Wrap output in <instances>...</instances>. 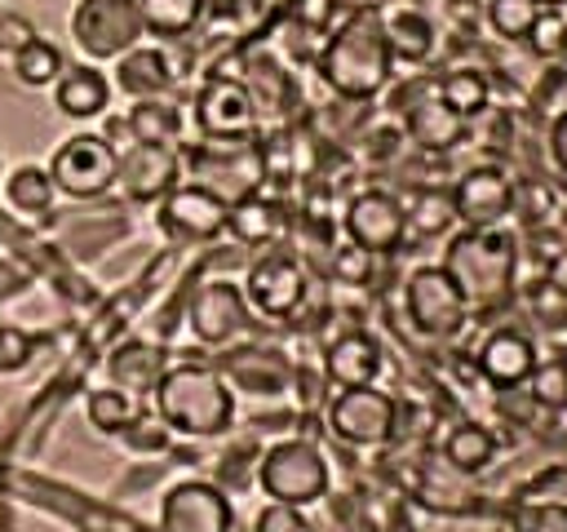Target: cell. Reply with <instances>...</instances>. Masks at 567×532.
Here are the masks:
<instances>
[{"mask_svg": "<svg viewBox=\"0 0 567 532\" xmlns=\"http://www.w3.org/2000/svg\"><path fill=\"white\" fill-rule=\"evenodd\" d=\"M252 532H310V519L301 514V505L288 501H266L252 519Z\"/></svg>", "mask_w": 567, "mask_h": 532, "instance_id": "8d00e7d4", "label": "cell"}, {"mask_svg": "<svg viewBox=\"0 0 567 532\" xmlns=\"http://www.w3.org/2000/svg\"><path fill=\"white\" fill-rule=\"evenodd\" d=\"M372 257L377 253H368V248H359V244H341V248H332V275L341 279V284H363L368 275H372Z\"/></svg>", "mask_w": 567, "mask_h": 532, "instance_id": "74e56055", "label": "cell"}, {"mask_svg": "<svg viewBox=\"0 0 567 532\" xmlns=\"http://www.w3.org/2000/svg\"><path fill=\"white\" fill-rule=\"evenodd\" d=\"M341 226H346L350 244H359L368 253H394L408 235V208H403L399 195H390L381 186H368L346 204Z\"/></svg>", "mask_w": 567, "mask_h": 532, "instance_id": "7c38bea8", "label": "cell"}, {"mask_svg": "<svg viewBox=\"0 0 567 532\" xmlns=\"http://www.w3.org/2000/svg\"><path fill=\"white\" fill-rule=\"evenodd\" d=\"M540 4L536 0H483V18H487V31L509 40V44H523L532 22H536Z\"/></svg>", "mask_w": 567, "mask_h": 532, "instance_id": "4dcf8cb0", "label": "cell"}, {"mask_svg": "<svg viewBox=\"0 0 567 532\" xmlns=\"http://www.w3.org/2000/svg\"><path fill=\"white\" fill-rule=\"evenodd\" d=\"M124 129L133 133V142H173L177 129H182V115L159 98H142V102L128 106Z\"/></svg>", "mask_w": 567, "mask_h": 532, "instance_id": "f546056e", "label": "cell"}, {"mask_svg": "<svg viewBox=\"0 0 567 532\" xmlns=\"http://www.w3.org/2000/svg\"><path fill=\"white\" fill-rule=\"evenodd\" d=\"M549 160H554L558 177H567V111H558L549 124Z\"/></svg>", "mask_w": 567, "mask_h": 532, "instance_id": "ab89813d", "label": "cell"}, {"mask_svg": "<svg viewBox=\"0 0 567 532\" xmlns=\"http://www.w3.org/2000/svg\"><path fill=\"white\" fill-rule=\"evenodd\" d=\"M235 510L217 483L182 479L159 501V532H230Z\"/></svg>", "mask_w": 567, "mask_h": 532, "instance_id": "8fae6325", "label": "cell"}, {"mask_svg": "<svg viewBox=\"0 0 567 532\" xmlns=\"http://www.w3.org/2000/svg\"><path fill=\"white\" fill-rule=\"evenodd\" d=\"M66 31L89 62H115L146 35L137 0H75L66 13Z\"/></svg>", "mask_w": 567, "mask_h": 532, "instance_id": "277c9868", "label": "cell"}, {"mask_svg": "<svg viewBox=\"0 0 567 532\" xmlns=\"http://www.w3.org/2000/svg\"><path fill=\"white\" fill-rule=\"evenodd\" d=\"M328 426H332L337 439H346L354 448H377V443H385L394 434L399 403L377 386H346L328 403Z\"/></svg>", "mask_w": 567, "mask_h": 532, "instance_id": "ba28073f", "label": "cell"}, {"mask_svg": "<svg viewBox=\"0 0 567 532\" xmlns=\"http://www.w3.org/2000/svg\"><path fill=\"white\" fill-rule=\"evenodd\" d=\"M27 355H31V337L22 328H0V372L22 368Z\"/></svg>", "mask_w": 567, "mask_h": 532, "instance_id": "f35d334b", "label": "cell"}, {"mask_svg": "<svg viewBox=\"0 0 567 532\" xmlns=\"http://www.w3.org/2000/svg\"><path fill=\"white\" fill-rule=\"evenodd\" d=\"M0 182H4V160H0Z\"/></svg>", "mask_w": 567, "mask_h": 532, "instance_id": "ee69618b", "label": "cell"}, {"mask_svg": "<svg viewBox=\"0 0 567 532\" xmlns=\"http://www.w3.org/2000/svg\"><path fill=\"white\" fill-rule=\"evenodd\" d=\"M244 297H248V306L257 310V315H270V319H284V315H292L297 306H301V297H306V270L288 257V253H266V257H257L252 266H248V275H244Z\"/></svg>", "mask_w": 567, "mask_h": 532, "instance_id": "9a60e30c", "label": "cell"}, {"mask_svg": "<svg viewBox=\"0 0 567 532\" xmlns=\"http://www.w3.org/2000/svg\"><path fill=\"white\" fill-rule=\"evenodd\" d=\"M155 412L164 430L186 439H213L235 421V395L208 364H173L155 381Z\"/></svg>", "mask_w": 567, "mask_h": 532, "instance_id": "7a4b0ae2", "label": "cell"}, {"mask_svg": "<svg viewBox=\"0 0 567 532\" xmlns=\"http://www.w3.org/2000/svg\"><path fill=\"white\" fill-rule=\"evenodd\" d=\"M62 53L53 40L44 35H27L18 49H13V80L27 84V89H53V80L62 75Z\"/></svg>", "mask_w": 567, "mask_h": 532, "instance_id": "cb8c5ba5", "label": "cell"}, {"mask_svg": "<svg viewBox=\"0 0 567 532\" xmlns=\"http://www.w3.org/2000/svg\"><path fill=\"white\" fill-rule=\"evenodd\" d=\"M381 31H385V44H390L394 62H425L434 53V40H439L434 22L412 4L385 9L381 13Z\"/></svg>", "mask_w": 567, "mask_h": 532, "instance_id": "7402d4cb", "label": "cell"}, {"mask_svg": "<svg viewBox=\"0 0 567 532\" xmlns=\"http://www.w3.org/2000/svg\"><path fill=\"white\" fill-rule=\"evenodd\" d=\"M177 177H182V155L173 142H128L120 151L115 182L124 186L128 200H159L177 186Z\"/></svg>", "mask_w": 567, "mask_h": 532, "instance_id": "2e32d148", "label": "cell"}, {"mask_svg": "<svg viewBox=\"0 0 567 532\" xmlns=\"http://www.w3.org/2000/svg\"><path fill=\"white\" fill-rule=\"evenodd\" d=\"M350 13H385V9H394V0H341Z\"/></svg>", "mask_w": 567, "mask_h": 532, "instance_id": "b9f144b4", "label": "cell"}, {"mask_svg": "<svg viewBox=\"0 0 567 532\" xmlns=\"http://www.w3.org/2000/svg\"><path fill=\"white\" fill-rule=\"evenodd\" d=\"M323 372L328 381H337L341 390L346 386H372L377 372H381V346L368 337V332H346L328 346L323 355Z\"/></svg>", "mask_w": 567, "mask_h": 532, "instance_id": "44dd1931", "label": "cell"}, {"mask_svg": "<svg viewBox=\"0 0 567 532\" xmlns=\"http://www.w3.org/2000/svg\"><path fill=\"white\" fill-rule=\"evenodd\" d=\"M545 284H549L554 297H567V248H558V253L549 257V266H545Z\"/></svg>", "mask_w": 567, "mask_h": 532, "instance_id": "60d3db41", "label": "cell"}, {"mask_svg": "<svg viewBox=\"0 0 567 532\" xmlns=\"http://www.w3.org/2000/svg\"><path fill=\"white\" fill-rule=\"evenodd\" d=\"M434 98H439L443 106H452V111L470 124L474 115H483V111H487L492 89H487V75H483V71H474V66H452V71H443V75H439Z\"/></svg>", "mask_w": 567, "mask_h": 532, "instance_id": "603a6c76", "label": "cell"}, {"mask_svg": "<svg viewBox=\"0 0 567 532\" xmlns=\"http://www.w3.org/2000/svg\"><path fill=\"white\" fill-rule=\"evenodd\" d=\"M532 368H536V346H532L527 332L496 328V332L483 337V346H478V372H483L487 386L514 390V386H523L532 377Z\"/></svg>", "mask_w": 567, "mask_h": 532, "instance_id": "e0dca14e", "label": "cell"}, {"mask_svg": "<svg viewBox=\"0 0 567 532\" xmlns=\"http://www.w3.org/2000/svg\"><path fill=\"white\" fill-rule=\"evenodd\" d=\"M120 173V151L111 137L102 133H71L58 142L53 160H49V177L62 195L71 200H97L115 186Z\"/></svg>", "mask_w": 567, "mask_h": 532, "instance_id": "8992f818", "label": "cell"}, {"mask_svg": "<svg viewBox=\"0 0 567 532\" xmlns=\"http://www.w3.org/2000/svg\"><path fill=\"white\" fill-rule=\"evenodd\" d=\"M159 350H151V346H124V350H115V359H111V377H115V386L120 390H142V386H155L159 381Z\"/></svg>", "mask_w": 567, "mask_h": 532, "instance_id": "1f68e13d", "label": "cell"}, {"mask_svg": "<svg viewBox=\"0 0 567 532\" xmlns=\"http://www.w3.org/2000/svg\"><path fill=\"white\" fill-rule=\"evenodd\" d=\"M195 124L208 142H248L257 129V102L235 75H208L195 93Z\"/></svg>", "mask_w": 567, "mask_h": 532, "instance_id": "9c48e42d", "label": "cell"}, {"mask_svg": "<svg viewBox=\"0 0 567 532\" xmlns=\"http://www.w3.org/2000/svg\"><path fill=\"white\" fill-rule=\"evenodd\" d=\"M514 235L505 226H465L461 235L447 239L443 253V270L456 279V288L465 293V301H496L509 279H514Z\"/></svg>", "mask_w": 567, "mask_h": 532, "instance_id": "3957f363", "label": "cell"}, {"mask_svg": "<svg viewBox=\"0 0 567 532\" xmlns=\"http://www.w3.org/2000/svg\"><path fill=\"white\" fill-rule=\"evenodd\" d=\"M394 75V53L381 31V13H350L319 49V80L346 98L368 102L377 98Z\"/></svg>", "mask_w": 567, "mask_h": 532, "instance_id": "6da1fadb", "label": "cell"}, {"mask_svg": "<svg viewBox=\"0 0 567 532\" xmlns=\"http://www.w3.org/2000/svg\"><path fill=\"white\" fill-rule=\"evenodd\" d=\"M115 84L133 102L142 98H164L173 89V62L155 44H133L124 58H115Z\"/></svg>", "mask_w": 567, "mask_h": 532, "instance_id": "d6986e66", "label": "cell"}, {"mask_svg": "<svg viewBox=\"0 0 567 532\" xmlns=\"http://www.w3.org/2000/svg\"><path fill=\"white\" fill-rule=\"evenodd\" d=\"M514 177L496 164H478L456 177L452 186V213L461 226H501L514 213Z\"/></svg>", "mask_w": 567, "mask_h": 532, "instance_id": "4fadbf2b", "label": "cell"}, {"mask_svg": "<svg viewBox=\"0 0 567 532\" xmlns=\"http://www.w3.org/2000/svg\"><path fill=\"white\" fill-rule=\"evenodd\" d=\"M523 386L540 408H567V359H545V364L536 359Z\"/></svg>", "mask_w": 567, "mask_h": 532, "instance_id": "d6a6232c", "label": "cell"}, {"mask_svg": "<svg viewBox=\"0 0 567 532\" xmlns=\"http://www.w3.org/2000/svg\"><path fill=\"white\" fill-rule=\"evenodd\" d=\"M248 297L239 284L230 279H204L195 293H190V306H186V319H190V332L208 346H226L230 337L244 332L248 324Z\"/></svg>", "mask_w": 567, "mask_h": 532, "instance_id": "5bb4252c", "label": "cell"}, {"mask_svg": "<svg viewBox=\"0 0 567 532\" xmlns=\"http://www.w3.org/2000/svg\"><path fill=\"white\" fill-rule=\"evenodd\" d=\"M279 226H284V217H279V208L270 200L244 195V200H235L226 208V231L235 239H244V244H270L279 235Z\"/></svg>", "mask_w": 567, "mask_h": 532, "instance_id": "484cf974", "label": "cell"}, {"mask_svg": "<svg viewBox=\"0 0 567 532\" xmlns=\"http://www.w3.org/2000/svg\"><path fill=\"white\" fill-rule=\"evenodd\" d=\"M403 310L421 337L443 341V337H456L465 328L470 301L443 266H416L403 284Z\"/></svg>", "mask_w": 567, "mask_h": 532, "instance_id": "52a82bcc", "label": "cell"}, {"mask_svg": "<svg viewBox=\"0 0 567 532\" xmlns=\"http://www.w3.org/2000/svg\"><path fill=\"white\" fill-rule=\"evenodd\" d=\"M443 457H447L452 470H461V474H478V470L496 457V434H492L487 426L465 421V426H456V430L443 439Z\"/></svg>", "mask_w": 567, "mask_h": 532, "instance_id": "83f0119b", "label": "cell"}, {"mask_svg": "<svg viewBox=\"0 0 567 532\" xmlns=\"http://www.w3.org/2000/svg\"><path fill=\"white\" fill-rule=\"evenodd\" d=\"M509 532H567V505L563 501H527L514 510Z\"/></svg>", "mask_w": 567, "mask_h": 532, "instance_id": "e575fe53", "label": "cell"}, {"mask_svg": "<svg viewBox=\"0 0 567 532\" xmlns=\"http://www.w3.org/2000/svg\"><path fill=\"white\" fill-rule=\"evenodd\" d=\"M523 44H532L536 58H558V53H567V13H563V9H540Z\"/></svg>", "mask_w": 567, "mask_h": 532, "instance_id": "836d02e7", "label": "cell"}, {"mask_svg": "<svg viewBox=\"0 0 567 532\" xmlns=\"http://www.w3.org/2000/svg\"><path fill=\"white\" fill-rule=\"evenodd\" d=\"M84 412H89V426H97L102 434H128V430L137 426V403H133V395L120 390V386L93 390L89 403H84Z\"/></svg>", "mask_w": 567, "mask_h": 532, "instance_id": "f1b7e54d", "label": "cell"}, {"mask_svg": "<svg viewBox=\"0 0 567 532\" xmlns=\"http://www.w3.org/2000/svg\"><path fill=\"white\" fill-rule=\"evenodd\" d=\"M53 106L66 120H97L111 106V80L93 62L62 66V75L53 80Z\"/></svg>", "mask_w": 567, "mask_h": 532, "instance_id": "ac0fdd59", "label": "cell"}, {"mask_svg": "<svg viewBox=\"0 0 567 532\" xmlns=\"http://www.w3.org/2000/svg\"><path fill=\"white\" fill-rule=\"evenodd\" d=\"M257 483L270 501L310 505L328 492V461L310 439H279L257 461Z\"/></svg>", "mask_w": 567, "mask_h": 532, "instance_id": "5b68a950", "label": "cell"}, {"mask_svg": "<svg viewBox=\"0 0 567 532\" xmlns=\"http://www.w3.org/2000/svg\"><path fill=\"white\" fill-rule=\"evenodd\" d=\"M403 129H408V137H412L421 151H452V146L465 137V120H461L452 106H443L434 93L416 98V102L403 111Z\"/></svg>", "mask_w": 567, "mask_h": 532, "instance_id": "ffe728a7", "label": "cell"}, {"mask_svg": "<svg viewBox=\"0 0 567 532\" xmlns=\"http://www.w3.org/2000/svg\"><path fill=\"white\" fill-rule=\"evenodd\" d=\"M456 222V213H452V191L443 195V191H425L421 200H416V208L408 213V226H416V231H425V235H434V231H443V226H452Z\"/></svg>", "mask_w": 567, "mask_h": 532, "instance_id": "d590c367", "label": "cell"}, {"mask_svg": "<svg viewBox=\"0 0 567 532\" xmlns=\"http://www.w3.org/2000/svg\"><path fill=\"white\" fill-rule=\"evenodd\" d=\"M204 4L208 0H137V13H142V31L146 35H186L199 27L204 18Z\"/></svg>", "mask_w": 567, "mask_h": 532, "instance_id": "4316f807", "label": "cell"}, {"mask_svg": "<svg viewBox=\"0 0 567 532\" xmlns=\"http://www.w3.org/2000/svg\"><path fill=\"white\" fill-rule=\"evenodd\" d=\"M226 200L213 195L199 182H177L168 195H159V231L177 244H204L226 231Z\"/></svg>", "mask_w": 567, "mask_h": 532, "instance_id": "30bf717a", "label": "cell"}, {"mask_svg": "<svg viewBox=\"0 0 567 532\" xmlns=\"http://www.w3.org/2000/svg\"><path fill=\"white\" fill-rule=\"evenodd\" d=\"M536 4H540V9H563L567 0H536Z\"/></svg>", "mask_w": 567, "mask_h": 532, "instance_id": "7bdbcfd3", "label": "cell"}, {"mask_svg": "<svg viewBox=\"0 0 567 532\" xmlns=\"http://www.w3.org/2000/svg\"><path fill=\"white\" fill-rule=\"evenodd\" d=\"M4 195H9V204H13L22 217H40V213L53 208L58 186H53V177H49L44 164H18V168H9V177H4Z\"/></svg>", "mask_w": 567, "mask_h": 532, "instance_id": "d4e9b609", "label": "cell"}]
</instances>
